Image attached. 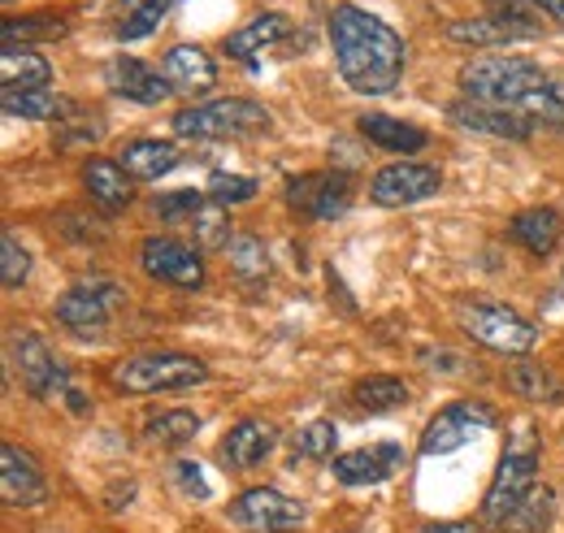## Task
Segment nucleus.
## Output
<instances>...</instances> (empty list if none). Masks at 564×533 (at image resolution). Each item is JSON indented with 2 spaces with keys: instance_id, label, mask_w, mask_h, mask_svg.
Listing matches in <instances>:
<instances>
[{
  "instance_id": "4468645a",
  "label": "nucleus",
  "mask_w": 564,
  "mask_h": 533,
  "mask_svg": "<svg viewBox=\"0 0 564 533\" xmlns=\"http://www.w3.org/2000/svg\"><path fill=\"white\" fill-rule=\"evenodd\" d=\"M113 304H118V286H109V282L74 286L57 300V322L74 334H100L109 326Z\"/></svg>"
},
{
  "instance_id": "4be33fe9",
  "label": "nucleus",
  "mask_w": 564,
  "mask_h": 533,
  "mask_svg": "<svg viewBox=\"0 0 564 533\" xmlns=\"http://www.w3.org/2000/svg\"><path fill=\"white\" fill-rule=\"evenodd\" d=\"M83 187H87V196L100 204L105 213H118V208H127L131 204V174L122 170V161H105V156H91L87 165H83Z\"/></svg>"
},
{
  "instance_id": "f8f14e48",
  "label": "nucleus",
  "mask_w": 564,
  "mask_h": 533,
  "mask_svg": "<svg viewBox=\"0 0 564 533\" xmlns=\"http://www.w3.org/2000/svg\"><path fill=\"white\" fill-rule=\"evenodd\" d=\"M286 204L313 221H335L352 204V183H348V174H335V170L300 174L286 183Z\"/></svg>"
},
{
  "instance_id": "2eb2a0df",
  "label": "nucleus",
  "mask_w": 564,
  "mask_h": 533,
  "mask_svg": "<svg viewBox=\"0 0 564 533\" xmlns=\"http://www.w3.org/2000/svg\"><path fill=\"white\" fill-rule=\"evenodd\" d=\"M395 468H404V447L400 443H373V447H356V452L335 456V477L344 486H378Z\"/></svg>"
},
{
  "instance_id": "473e14b6",
  "label": "nucleus",
  "mask_w": 564,
  "mask_h": 533,
  "mask_svg": "<svg viewBox=\"0 0 564 533\" xmlns=\"http://www.w3.org/2000/svg\"><path fill=\"white\" fill-rule=\"evenodd\" d=\"M552 516H556V494H552L547 486H534L503 530L508 533H543L547 525H552Z\"/></svg>"
},
{
  "instance_id": "f03ea898",
  "label": "nucleus",
  "mask_w": 564,
  "mask_h": 533,
  "mask_svg": "<svg viewBox=\"0 0 564 533\" xmlns=\"http://www.w3.org/2000/svg\"><path fill=\"white\" fill-rule=\"evenodd\" d=\"M460 91L465 100L512 109L534 127H564V87H556L530 57H474L469 66H460Z\"/></svg>"
},
{
  "instance_id": "20e7f679",
  "label": "nucleus",
  "mask_w": 564,
  "mask_h": 533,
  "mask_svg": "<svg viewBox=\"0 0 564 533\" xmlns=\"http://www.w3.org/2000/svg\"><path fill=\"white\" fill-rule=\"evenodd\" d=\"M209 382V365L183 351H148L113 365V387L131 395H161V391H192Z\"/></svg>"
},
{
  "instance_id": "39448f33",
  "label": "nucleus",
  "mask_w": 564,
  "mask_h": 533,
  "mask_svg": "<svg viewBox=\"0 0 564 533\" xmlns=\"http://www.w3.org/2000/svg\"><path fill=\"white\" fill-rule=\"evenodd\" d=\"M270 109L243 96L230 100H209V105H192L183 113H174V134L178 139H243V134L270 131Z\"/></svg>"
},
{
  "instance_id": "9d476101",
  "label": "nucleus",
  "mask_w": 564,
  "mask_h": 533,
  "mask_svg": "<svg viewBox=\"0 0 564 533\" xmlns=\"http://www.w3.org/2000/svg\"><path fill=\"white\" fill-rule=\"evenodd\" d=\"M230 525L248 533H291L304 525V508L295 499H286L282 490L252 486L230 503Z\"/></svg>"
},
{
  "instance_id": "a211bd4d",
  "label": "nucleus",
  "mask_w": 564,
  "mask_h": 533,
  "mask_svg": "<svg viewBox=\"0 0 564 533\" xmlns=\"http://www.w3.org/2000/svg\"><path fill=\"white\" fill-rule=\"evenodd\" d=\"M109 87H113L118 96L135 100V105H161V100H170V91H174L161 69L143 66L140 57H127V53L109 62Z\"/></svg>"
},
{
  "instance_id": "6ab92c4d",
  "label": "nucleus",
  "mask_w": 564,
  "mask_h": 533,
  "mask_svg": "<svg viewBox=\"0 0 564 533\" xmlns=\"http://www.w3.org/2000/svg\"><path fill=\"white\" fill-rule=\"evenodd\" d=\"M274 447H279V429L270 421H239L221 438V460L230 468H257L270 460Z\"/></svg>"
},
{
  "instance_id": "79ce46f5",
  "label": "nucleus",
  "mask_w": 564,
  "mask_h": 533,
  "mask_svg": "<svg viewBox=\"0 0 564 533\" xmlns=\"http://www.w3.org/2000/svg\"><path fill=\"white\" fill-rule=\"evenodd\" d=\"M422 533H478V530L465 525V521H438V525H425Z\"/></svg>"
},
{
  "instance_id": "4c0bfd02",
  "label": "nucleus",
  "mask_w": 564,
  "mask_h": 533,
  "mask_svg": "<svg viewBox=\"0 0 564 533\" xmlns=\"http://www.w3.org/2000/svg\"><path fill=\"white\" fill-rule=\"evenodd\" d=\"M26 273H31V252H26L13 235H4V239H0V282H4L9 291H18V286L26 282Z\"/></svg>"
},
{
  "instance_id": "7c9ffc66",
  "label": "nucleus",
  "mask_w": 564,
  "mask_h": 533,
  "mask_svg": "<svg viewBox=\"0 0 564 533\" xmlns=\"http://www.w3.org/2000/svg\"><path fill=\"white\" fill-rule=\"evenodd\" d=\"M508 387L521 395V400H534V403H564V387L543 369V365H534V360H525V365H512V373H508Z\"/></svg>"
},
{
  "instance_id": "423d86ee",
  "label": "nucleus",
  "mask_w": 564,
  "mask_h": 533,
  "mask_svg": "<svg viewBox=\"0 0 564 533\" xmlns=\"http://www.w3.org/2000/svg\"><path fill=\"white\" fill-rule=\"evenodd\" d=\"M456 322H460V330L469 334L474 342L491 347L499 356H525L539 342V330L521 313H512L503 304H460Z\"/></svg>"
},
{
  "instance_id": "2f4dec72",
  "label": "nucleus",
  "mask_w": 564,
  "mask_h": 533,
  "mask_svg": "<svg viewBox=\"0 0 564 533\" xmlns=\"http://www.w3.org/2000/svg\"><path fill=\"white\" fill-rule=\"evenodd\" d=\"M226 252H230V273L239 282H265L270 278V248L257 235H235Z\"/></svg>"
},
{
  "instance_id": "b1692460",
  "label": "nucleus",
  "mask_w": 564,
  "mask_h": 533,
  "mask_svg": "<svg viewBox=\"0 0 564 533\" xmlns=\"http://www.w3.org/2000/svg\"><path fill=\"white\" fill-rule=\"evenodd\" d=\"M178 165V148L174 143H161V139H135L122 148V170L135 178V183H156L161 174H170Z\"/></svg>"
},
{
  "instance_id": "ea45409f",
  "label": "nucleus",
  "mask_w": 564,
  "mask_h": 533,
  "mask_svg": "<svg viewBox=\"0 0 564 533\" xmlns=\"http://www.w3.org/2000/svg\"><path fill=\"white\" fill-rule=\"evenodd\" d=\"M200 208H205V192H174V196H161V200H156V213H161L165 221H183V217L192 221Z\"/></svg>"
},
{
  "instance_id": "bb28decb",
  "label": "nucleus",
  "mask_w": 564,
  "mask_h": 533,
  "mask_svg": "<svg viewBox=\"0 0 564 533\" xmlns=\"http://www.w3.org/2000/svg\"><path fill=\"white\" fill-rule=\"evenodd\" d=\"M0 109H4V118H13V122H53V118H62L70 105H66L53 87H26V91H4V96H0Z\"/></svg>"
},
{
  "instance_id": "dca6fc26",
  "label": "nucleus",
  "mask_w": 564,
  "mask_h": 533,
  "mask_svg": "<svg viewBox=\"0 0 564 533\" xmlns=\"http://www.w3.org/2000/svg\"><path fill=\"white\" fill-rule=\"evenodd\" d=\"M447 118L460 127V131L474 134H491V139H530L534 122L512 113V109H495V105H482V100H456L447 109Z\"/></svg>"
},
{
  "instance_id": "0eeeda50",
  "label": "nucleus",
  "mask_w": 564,
  "mask_h": 533,
  "mask_svg": "<svg viewBox=\"0 0 564 533\" xmlns=\"http://www.w3.org/2000/svg\"><path fill=\"white\" fill-rule=\"evenodd\" d=\"M495 421H499V412H495L491 403H478V400L452 403V407H443L438 416H430V425H425V434H422V456L460 452V447H469L478 434H487Z\"/></svg>"
},
{
  "instance_id": "7ed1b4c3",
  "label": "nucleus",
  "mask_w": 564,
  "mask_h": 533,
  "mask_svg": "<svg viewBox=\"0 0 564 533\" xmlns=\"http://www.w3.org/2000/svg\"><path fill=\"white\" fill-rule=\"evenodd\" d=\"M512 438H508V452L495 468V481L482 499V521L487 525H508L512 512L525 503V494L539 486L534 472H539V438H534V425L530 421H512Z\"/></svg>"
},
{
  "instance_id": "c9c22d12",
  "label": "nucleus",
  "mask_w": 564,
  "mask_h": 533,
  "mask_svg": "<svg viewBox=\"0 0 564 533\" xmlns=\"http://www.w3.org/2000/svg\"><path fill=\"white\" fill-rule=\"evenodd\" d=\"M335 443H339L335 421H308L295 434V456H304V460H330L335 456Z\"/></svg>"
},
{
  "instance_id": "412c9836",
  "label": "nucleus",
  "mask_w": 564,
  "mask_h": 533,
  "mask_svg": "<svg viewBox=\"0 0 564 533\" xmlns=\"http://www.w3.org/2000/svg\"><path fill=\"white\" fill-rule=\"evenodd\" d=\"M286 35H291L286 13H261V18H252L248 26H239V31L226 40V53H230L235 62H243V66H257V53L279 48Z\"/></svg>"
},
{
  "instance_id": "aec40b11",
  "label": "nucleus",
  "mask_w": 564,
  "mask_h": 533,
  "mask_svg": "<svg viewBox=\"0 0 564 533\" xmlns=\"http://www.w3.org/2000/svg\"><path fill=\"white\" fill-rule=\"evenodd\" d=\"M161 74H165L170 87L183 91V96H200V91H209L213 83H217V66H213V57L200 44H174V48L165 53Z\"/></svg>"
},
{
  "instance_id": "c756f323",
  "label": "nucleus",
  "mask_w": 564,
  "mask_h": 533,
  "mask_svg": "<svg viewBox=\"0 0 564 533\" xmlns=\"http://www.w3.org/2000/svg\"><path fill=\"white\" fill-rule=\"evenodd\" d=\"M148 443H161V447H183L200 434V416L187 412V407H170V412H156L148 425H143Z\"/></svg>"
},
{
  "instance_id": "f257e3e1",
  "label": "nucleus",
  "mask_w": 564,
  "mask_h": 533,
  "mask_svg": "<svg viewBox=\"0 0 564 533\" xmlns=\"http://www.w3.org/2000/svg\"><path fill=\"white\" fill-rule=\"evenodd\" d=\"M330 48L339 78L352 87L356 96H387L400 87L409 48L391 22L360 4H335L330 13Z\"/></svg>"
},
{
  "instance_id": "f704fd0d",
  "label": "nucleus",
  "mask_w": 564,
  "mask_h": 533,
  "mask_svg": "<svg viewBox=\"0 0 564 533\" xmlns=\"http://www.w3.org/2000/svg\"><path fill=\"white\" fill-rule=\"evenodd\" d=\"M192 235L200 248H230V213L226 204L205 200V208L192 217Z\"/></svg>"
},
{
  "instance_id": "ddd939ff",
  "label": "nucleus",
  "mask_w": 564,
  "mask_h": 533,
  "mask_svg": "<svg viewBox=\"0 0 564 533\" xmlns=\"http://www.w3.org/2000/svg\"><path fill=\"white\" fill-rule=\"evenodd\" d=\"M0 494H4L9 508H40V503H48V481H44V472L35 465V456L13 447V443L0 447Z\"/></svg>"
},
{
  "instance_id": "9b49d317",
  "label": "nucleus",
  "mask_w": 564,
  "mask_h": 533,
  "mask_svg": "<svg viewBox=\"0 0 564 533\" xmlns=\"http://www.w3.org/2000/svg\"><path fill=\"white\" fill-rule=\"evenodd\" d=\"M443 187V174L434 165L422 161H395V165H382L373 178H369V200L382 204V208H404V204H422Z\"/></svg>"
},
{
  "instance_id": "cd10ccee",
  "label": "nucleus",
  "mask_w": 564,
  "mask_h": 533,
  "mask_svg": "<svg viewBox=\"0 0 564 533\" xmlns=\"http://www.w3.org/2000/svg\"><path fill=\"white\" fill-rule=\"evenodd\" d=\"M53 78V66L31 53V48H4L0 53V83L4 91H26V87H48Z\"/></svg>"
},
{
  "instance_id": "72a5a7b5",
  "label": "nucleus",
  "mask_w": 564,
  "mask_h": 533,
  "mask_svg": "<svg viewBox=\"0 0 564 533\" xmlns=\"http://www.w3.org/2000/svg\"><path fill=\"white\" fill-rule=\"evenodd\" d=\"M174 4H178V0H135V4L127 9V18L118 22V40H122V44L148 40V35L161 26V18H165Z\"/></svg>"
},
{
  "instance_id": "c85d7f7f",
  "label": "nucleus",
  "mask_w": 564,
  "mask_h": 533,
  "mask_svg": "<svg viewBox=\"0 0 564 533\" xmlns=\"http://www.w3.org/2000/svg\"><path fill=\"white\" fill-rule=\"evenodd\" d=\"M352 400L360 412H391V407H404L413 400V391H409V382H400L391 373H373V378L356 382Z\"/></svg>"
},
{
  "instance_id": "a19ab883",
  "label": "nucleus",
  "mask_w": 564,
  "mask_h": 533,
  "mask_svg": "<svg viewBox=\"0 0 564 533\" xmlns=\"http://www.w3.org/2000/svg\"><path fill=\"white\" fill-rule=\"evenodd\" d=\"M174 477H178V486L192 494V499H209V481H205V472L196 460H178L174 465Z\"/></svg>"
},
{
  "instance_id": "5701e85b",
  "label": "nucleus",
  "mask_w": 564,
  "mask_h": 533,
  "mask_svg": "<svg viewBox=\"0 0 564 533\" xmlns=\"http://www.w3.org/2000/svg\"><path fill=\"white\" fill-rule=\"evenodd\" d=\"M512 239L530 252V257H552L564 239V217L556 208H525L512 217Z\"/></svg>"
},
{
  "instance_id": "e433bc0d",
  "label": "nucleus",
  "mask_w": 564,
  "mask_h": 533,
  "mask_svg": "<svg viewBox=\"0 0 564 533\" xmlns=\"http://www.w3.org/2000/svg\"><path fill=\"white\" fill-rule=\"evenodd\" d=\"M105 139V122L100 118H87V113H74L66 122H57V148H91Z\"/></svg>"
},
{
  "instance_id": "58836bf2",
  "label": "nucleus",
  "mask_w": 564,
  "mask_h": 533,
  "mask_svg": "<svg viewBox=\"0 0 564 533\" xmlns=\"http://www.w3.org/2000/svg\"><path fill=\"white\" fill-rule=\"evenodd\" d=\"M205 196L217 204H243L257 196V178H243V174H213Z\"/></svg>"
},
{
  "instance_id": "1a4fd4ad",
  "label": "nucleus",
  "mask_w": 564,
  "mask_h": 533,
  "mask_svg": "<svg viewBox=\"0 0 564 533\" xmlns=\"http://www.w3.org/2000/svg\"><path fill=\"white\" fill-rule=\"evenodd\" d=\"M140 265L148 278L178 286V291H196L205 286V261L192 243L174 239V235H148L140 243Z\"/></svg>"
},
{
  "instance_id": "6e6552de",
  "label": "nucleus",
  "mask_w": 564,
  "mask_h": 533,
  "mask_svg": "<svg viewBox=\"0 0 564 533\" xmlns=\"http://www.w3.org/2000/svg\"><path fill=\"white\" fill-rule=\"evenodd\" d=\"M13 360H18V378H22V391L31 400H66L74 391L66 365L48 351V342L40 334H18L13 338Z\"/></svg>"
},
{
  "instance_id": "f3484780",
  "label": "nucleus",
  "mask_w": 564,
  "mask_h": 533,
  "mask_svg": "<svg viewBox=\"0 0 564 533\" xmlns=\"http://www.w3.org/2000/svg\"><path fill=\"white\" fill-rule=\"evenodd\" d=\"M534 35H539V26H525V22H512V18H499V13L447 22V40L452 44H469V48H499V44L534 40Z\"/></svg>"
},
{
  "instance_id": "37998d69",
  "label": "nucleus",
  "mask_w": 564,
  "mask_h": 533,
  "mask_svg": "<svg viewBox=\"0 0 564 533\" xmlns=\"http://www.w3.org/2000/svg\"><path fill=\"white\" fill-rule=\"evenodd\" d=\"M534 9H543L547 18H556V22H564V0H530Z\"/></svg>"
},
{
  "instance_id": "a878e982",
  "label": "nucleus",
  "mask_w": 564,
  "mask_h": 533,
  "mask_svg": "<svg viewBox=\"0 0 564 533\" xmlns=\"http://www.w3.org/2000/svg\"><path fill=\"white\" fill-rule=\"evenodd\" d=\"M360 122V134L369 139V143H378V148H387V152H422L425 143H430V134L422 127H413V122H400V118H387V113H365V118H356Z\"/></svg>"
},
{
  "instance_id": "393cba45",
  "label": "nucleus",
  "mask_w": 564,
  "mask_h": 533,
  "mask_svg": "<svg viewBox=\"0 0 564 533\" xmlns=\"http://www.w3.org/2000/svg\"><path fill=\"white\" fill-rule=\"evenodd\" d=\"M70 31V13H53V9H44V13H22V18H4V26H0V40H4V48H26V44H40V40H62Z\"/></svg>"
}]
</instances>
